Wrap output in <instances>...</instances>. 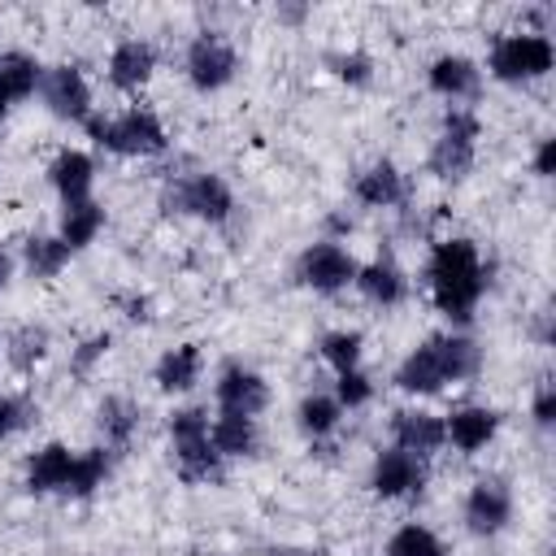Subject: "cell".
Instances as JSON below:
<instances>
[{"label":"cell","mask_w":556,"mask_h":556,"mask_svg":"<svg viewBox=\"0 0 556 556\" xmlns=\"http://www.w3.org/2000/svg\"><path fill=\"white\" fill-rule=\"evenodd\" d=\"M356 269H361V265L352 261V252L339 248L334 239L308 243V248L300 252V261H295V278H300L304 287L321 291V295H334V291H343L348 282H356Z\"/></svg>","instance_id":"7"},{"label":"cell","mask_w":556,"mask_h":556,"mask_svg":"<svg viewBox=\"0 0 556 556\" xmlns=\"http://www.w3.org/2000/svg\"><path fill=\"white\" fill-rule=\"evenodd\" d=\"M200 556H204V552H200Z\"/></svg>","instance_id":"42"},{"label":"cell","mask_w":556,"mask_h":556,"mask_svg":"<svg viewBox=\"0 0 556 556\" xmlns=\"http://www.w3.org/2000/svg\"><path fill=\"white\" fill-rule=\"evenodd\" d=\"M426 83H430V91H439L443 100L456 104V100H469L478 91V65L469 56H460V52H443V56L430 61Z\"/></svg>","instance_id":"16"},{"label":"cell","mask_w":556,"mask_h":556,"mask_svg":"<svg viewBox=\"0 0 556 556\" xmlns=\"http://www.w3.org/2000/svg\"><path fill=\"white\" fill-rule=\"evenodd\" d=\"M556 65V48L547 35L539 30H521V35H504L491 48V74L500 83H530L543 78Z\"/></svg>","instance_id":"4"},{"label":"cell","mask_w":556,"mask_h":556,"mask_svg":"<svg viewBox=\"0 0 556 556\" xmlns=\"http://www.w3.org/2000/svg\"><path fill=\"white\" fill-rule=\"evenodd\" d=\"M213 395H217V408H222V413H243V417H256V413L269 404L265 378H261L256 369H243V365H226V369L217 374Z\"/></svg>","instance_id":"12"},{"label":"cell","mask_w":556,"mask_h":556,"mask_svg":"<svg viewBox=\"0 0 556 556\" xmlns=\"http://www.w3.org/2000/svg\"><path fill=\"white\" fill-rule=\"evenodd\" d=\"M426 282L443 317L469 321L486 291V265L469 239H443L426 261Z\"/></svg>","instance_id":"1"},{"label":"cell","mask_w":556,"mask_h":556,"mask_svg":"<svg viewBox=\"0 0 556 556\" xmlns=\"http://www.w3.org/2000/svg\"><path fill=\"white\" fill-rule=\"evenodd\" d=\"M43 83V65L26 52H4L0 56V100L13 104V100H30L35 87Z\"/></svg>","instance_id":"25"},{"label":"cell","mask_w":556,"mask_h":556,"mask_svg":"<svg viewBox=\"0 0 556 556\" xmlns=\"http://www.w3.org/2000/svg\"><path fill=\"white\" fill-rule=\"evenodd\" d=\"M387 556H447V552H443V543H439V534L430 526L408 521L387 539Z\"/></svg>","instance_id":"30"},{"label":"cell","mask_w":556,"mask_h":556,"mask_svg":"<svg viewBox=\"0 0 556 556\" xmlns=\"http://www.w3.org/2000/svg\"><path fill=\"white\" fill-rule=\"evenodd\" d=\"M26 421H30V404L17 400V395H4V391H0V439L17 434Z\"/></svg>","instance_id":"35"},{"label":"cell","mask_w":556,"mask_h":556,"mask_svg":"<svg viewBox=\"0 0 556 556\" xmlns=\"http://www.w3.org/2000/svg\"><path fill=\"white\" fill-rule=\"evenodd\" d=\"M195 382H200V348L195 343H178L156 361V387L161 391L178 395V391H191Z\"/></svg>","instance_id":"24"},{"label":"cell","mask_w":556,"mask_h":556,"mask_svg":"<svg viewBox=\"0 0 556 556\" xmlns=\"http://www.w3.org/2000/svg\"><path fill=\"white\" fill-rule=\"evenodd\" d=\"M552 165H556V139H539V152H534V174H552Z\"/></svg>","instance_id":"39"},{"label":"cell","mask_w":556,"mask_h":556,"mask_svg":"<svg viewBox=\"0 0 556 556\" xmlns=\"http://www.w3.org/2000/svg\"><path fill=\"white\" fill-rule=\"evenodd\" d=\"M208 439L217 447V456H252L261 447V430H256V417H243V413H222L213 426H208Z\"/></svg>","instance_id":"22"},{"label":"cell","mask_w":556,"mask_h":556,"mask_svg":"<svg viewBox=\"0 0 556 556\" xmlns=\"http://www.w3.org/2000/svg\"><path fill=\"white\" fill-rule=\"evenodd\" d=\"M352 195L365 204V208H391L404 200V178L391 161H374L365 174H356V187Z\"/></svg>","instance_id":"21"},{"label":"cell","mask_w":556,"mask_h":556,"mask_svg":"<svg viewBox=\"0 0 556 556\" xmlns=\"http://www.w3.org/2000/svg\"><path fill=\"white\" fill-rule=\"evenodd\" d=\"M109 452L104 447H96V452H74V469H70V486H65V495H91L96 486H104V478H109Z\"/></svg>","instance_id":"29"},{"label":"cell","mask_w":556,"mask_h":556,"mask_svg":"<svg viewBox=\"0 0 556 556\" xmlns=\"http://www.w3.org/2000/svg\"><path fill=\"white\" fill-rule=\"evenodd\" d=\"M391 439L400 452H413V456H434L447 439H443V417L434 413H421V408H404L391 417Z\"/></svg>","instance_id":"13"},{"label":"cell","mask_w":556,"mask_h":556,"mask_svg":"<svg viewBox=\"0 0 556 556\" xmlns=\"http://www.w3.org/2000/svg\"><path fill=\"white\" fill-rule=\"evenodd\" d=\"M70 469H74V452L65 443H48L30 456L26 465V486L35 495H48V491H65L70 486Z\"/></svg>","instance_id":"19"},{"label":"cell","mask_w":556,"mask_h":556,"mask_svg":"<svg viewBox=\"0 0 556 556\" xmlns=\"http://www.w3.org/2000/svg\"><path fill=\"white\" fill-rule=\"evenodd\" d=\"M235 48L217 35V30H204V35H195L191 39V48H187V78H191V87H200V91H217V87H226L230 78H235Z\"/></svg>","instance_id":"8"},{"label":"cell","mask_w":556,"mask_h":556,"mask_svg":"<svg viewBox=\"0 0 556 556\" xmlns=\"http://www.w3.org/2000/svg\"><path fill=\"white\" fill-rule=\"evenodd\" d=\"M434 356H439L443 382H465V378H473L478 365H482L478 343L465 339V334H434Z\"/></svg>","instance_id":"23"},{"label":"cell","mask_w":556,"mask_h":556,"mask_svg":"<svg viewBox=\"0 0 556 556\" xmlns=\"http://www.w3.org/2000/svg\"><path fill=\"white\" fill-rule=\"evenodd\" d=\"M369 395H374V382H369L361 369L339 374V382H334V400H339V408H361Z\"/></svg>","instance_id":"34"},{"label":"cell","mask_w":556,"mask_h":556,"mask_svg":"<svg viewBox=\"0 0 556 556\" xmlns=\"http://www.w3.org/2000/svg\"><path fill=\"white\" fill-rule=\"evenodd\" d=\"M87 126V135L100 143V148H109V152H117V156H156V152H165V126L156 122V113H148V109H126L122 117H87L83 122Z\"/></svg>","instance_id":"2"},{"label":"cell","mask_w":556,"mask_h":556,"mask_svg":"<svg viewBox=\"0 0 556 556\" xmlns=\"http://www.w3.org/2000/svg\"><path fill=\"white\" fill-rule=\"evenodd\" d=\"M169 439H174V460H178L182 482H217L222 478V456L208 439L204 408H178L169 417Z\"/></svg>","instance_id":"3"},{"label":"cell","mask_w":556,"mask_h":556,"mask_svg":"<svg viewBox=\"0 0 556 556\" xmlns=\"http://www.w3.org/2000/svg\"><path fill=\"white\" fill-rule=\"evenodd\" d=\"M473 143H478V117L469 109H447L443 126H439V139L430 148V169L447 182L465 178L473 169Z\"/></svg>","instance_id":"5"},{"label":"cell","mask_w":556,"mask_h":556,"mask_svg":"<svg viewBox=\"0 0 556 556\" xmlns=\"http://www.w3.org/2000/svg\"><path fill=\"white\" fill-rule=\"evenodd\" d=\"M534 421L539 426L556 421V387L552 382H539V391H534Z\"/></svg>","instance_id":"38"},{"label":"cell","mask_w":556,"mask_h":556,"mask_svg":"<svg viewBox=\"0 0 556 556\" xmlns=\"http://www.w3.org/2000/svg\"><path fill=\"white\" fill-rule=\"evenodd\" d=\"M369 486H374L382 500H404V495H417V491L426 486V460H421V456H413V452L387 447V452H378V460H374Z\"/></svg>","instance_id":"10"},{"label":"cell","mask_w":556,"mask_h":556,"mask_svg":"<svg viewBox=\"0 0 556 556\" xmlns=\"http://www.w3.org/2000/svg\"><path fill=\"white\" fill-rule=\"evenodd\" d=\"M395 387L408 391V395H434V391L447 387V382H443V369H439V356H434V339H426L421 348H413V352L400 361Z\"/></svg>","instance_id":"18"},{"label":"cell","mask_w":556,"mask_h":556,"mask_svg":"<svg viewBox=\"0 0 556 556\" xmlns=\"http://www.w3.org/2000/svg\"><path fill=\"white\" fill-rule=\"evenodd\" d=\"M100 226H104V208H100L96 200L65 204V213H61V239L70 243V252H74V248H87V243L100 235Z\"/></svg>","instance_id":"27"},{"label":"cell","mask_w":556,"mask_h":556,"mask_svg":"<svg viewBox=\"0 0 556 556\" xmlns=\"http://www.w3.org/2000/svg\"><path fill=\"white\" fill-rule=\"evenodd\" d=\"M156 70V48L148 39H122L109 56V83L117 91H139Z\"/></svg>","instance_id":"14"},{"label":"cell","mask_w":556,"mask_h":556,"mask_svg":"<svg viewBox=\"0 0 556 556\" xmlns=\"http://www.w3.org/2000/svg\"><path fill=\"white\" fill-rule=\"evenodd\" d=\"M39 91H43V104L52 117H61V122H87L91 117V87H87L83 70H74V65L43 70Z\"/></svg>","instance_id":"9"},{"label":"cell","mask_w":556,"mask_h":556,"mask_svg":"<svg viewBox=\"0 0 556 556\" xmlns=\"http://www.w3.org/2000/svg\"><path fill=\"white\" fill-rule=\"evenodd\" d=\"M339 417H343V408L334 395H304V404H300V430L308 439H326L339 426Z\"/></svg>","instance_id":"31"},{"label":"cell","mask_w":556,"mask_h":556,"mask_svg":"<svg viewBox=\"0 0 556 556\" xmlns=\"http://www.w3.org/2000/svg\"><path fill=\"white\" fill-rule=\"evenodd\" d=\"M508 517H513V495H508V486L500 478H482V482L469 486V495H465V526L478 539L500 534L508 526Z\"/></svg>","instance_id":"11"},{"label":"cell","mask_w":556,"mask_h":556,"mask_svg":"<svg viewBox=\"0 0 556 556\" xmlns=\"http://www.w3.org/2000/svg\"><path fill=\"white\" fill-rule=\"evenodd\" d=\"M43 352H48V330L43 326H22L13 339H9V361H13V369H35L39 361H43Z\"/></svg>","instance_id":"33"},{"label":"cell","mask_w":556,"mask_h":556,"mask_svg":"<svg viewBox=\"0 0 556 556\" xmlns=\"http://www.w3.org/2000/svg\"><path fill=\"white\" fill-rule=\"evenodd\" d=\"M495 430H500V413H491V408H456V413L443 421V439H447L452 447H460L465 456L482 452V447L495 439Z\"/></svg>","instance_id":"17"},{"label":"cell","mask_w":556,"mask_h":556,"mask_svg":"<svg viewBox=\"0 0 556 556\" xmlns=\"http://www.w3.org/2000/svg\"><path fill=\"white\" fill-rule=\"evenodd\" d=\"M161 204H165V213H191L200 222H226L235 208V195L217 174H191V178H178L174 187H165Z\"/></svg>","instance_id":"6"},{"label":"cell","mask_w":556,"mask_h":556,"mask_svg":"<svg viewBox=\"0 0 556 556\" xmlns=\"http://www.w3.org/2000/svg\"><path fill=\"white\" fill-rule=\"evenodd\" d=\"M48 178H52L61 204H83V200H91L96 161H91L87 152H78V148H65V152H56V161L48 165Z\"/></svg>","instance_id":"15"},{"label":"cell","mask_w":556,"mask_h":556,"mask_svg":"<svg viewBox=\"0 0 556 556\" xmlns=\"http://www.w3.org/2000/svg\"><path fill=\"white\" fill-rule=\"evenodd\" d=\"M96 426H100L109 447H122V443H130V434L139 426V408L130 400H122V395H104L100 408H96Z\"/></svg>","instance_id":"26"},{"label":"cell","mask_w":556,"mask_h":556,"mask_svg":"<svg viewBox=\"0 0 556 556\" xmlns=\"http://www.w3.org/2000/svg\"><path fill=\"white\" fill-rule=\"evenodd\" d=\"M70 265V243L61 235H35L26 239V269L35 278H56Z\"/></svg>","instance_id":"28"},{"label":"cell","mask_w":556,"mask_h":556,"mask_svg":"<svg viewBox=\"0 0 556 556\" xmlns=\"http://www.w3.org/2000/svg\"><path fill=\"white\" fill-rule=\"evenodd\" d=\"M9 278H13V256H9L4 248H0V291L9 287Z\"/></svg>","instance_id":"40"},{"label":"cell","mask_w":556,"mask_h":556,"mask_svg":"<svg viewBox=\"0 0 556 556\" xmlns=\"http://www.w3.org/2000/svg\"><path fill=\"white\" fill-rule=\"evenodd\" d=\"M4 109H9V104H4V100H0V117H4Z\"/></svg>","instance_id":"41"},{"label":"cell","mask_w":556,"mask_h":556,"mask_svg":"<svg viewBox=\"0 0 556 556\" xmlns=\"http://www.w3.org/2000/svg\"><path fill=\"white\" fill-rule=\"evenodd\" d=\"M104 352H109V334H91V339H87V343L74 352V369H78V374H87V369H91V365H96Z\"/></svg>","instance_id":"37"},{"label":"cell","mask_w":556,"mask_h":556,"mask_svg":"<svg viewBox=\"0 0 556 556\" xmlns=\"http://www.w3.org/2000/svg\"><path fill=\"white\" fill-rule=\"evenodd\" d=\"M330 65H334V74H339L343 83H352V87H365V83H369V70H374L365 52H343V56H334Z\"/></svg>","instance_id":"36"},{"label":"cell","mask_w":556,"mask_h":556,"mask_svg":"<svg viewBox=\"0 0 556 556\" xmlns=\"http://www.w3.org/2000/svg\"><path fill=\"white\" fill-rule=\"evenodd\" d=\"M356 287H361V295H365L369 304H382V308L400 304L404 291H408L404 269H400L391 256H378V261H369L365 269H356Z\"/></svg>","instance_id":"20"},{"label":"cell","mask_w":556,"mask_h":556,"mask_svg":"<svg viewBox=\"0 0 556 556\" xmlns=\"http://www.w3.org/2000/svg\"><path fill=\"white\" fill-rule=\"evenodd\" d=\"M361 334L356 330H330L321 339V361L334 369V374H348V369H361Z\"/></svg>","instance_id":"32"}]
</instances>
